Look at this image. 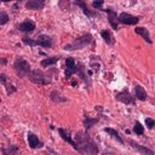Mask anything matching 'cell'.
I'll return each mask as SVG.
<instances>
[{
	"label": "cell",
	"mask_w": 155,
	"mask_h": 155,
	"mask_svg": "<svg viewBox=\"0 0 155 155\" xmlns=\"http://www.w3.org/2000/svg\"><path fill=\"white\" fill-rule=\"evenodd\" d=\"M117 19L121 22V23H125V24H137L138 23V17H134V16H131L130 13H120V16L117 17Z\"/></svg>",
	"instance_id": "obj_5"
},
{
	"label": "cell",
	"mask_w": 155,
	"mask_h": 155,
	"mask_svg": "<svg viewBox=\"0 0 155 155\" xmlns=\"http://www.w3.org/2000/svg\"><path fill=\"white\" fill-rule=\"evenodd\" d=\"M8 21V16L5 12H0V24H5Z\"/></svg>",
	"instance_id": "obj_24"
},
{
	"label": "cell",
	"mask_w": 155,
	"mask_h": 155,
	"mask_svg": "<svg viewBox=\"0 0 155 155\" xmlns=\"http://www.w3.org/2000/svg\"><path fill=\"white\" fill-rule=\"evenodd\" d=\"M27 76L29 78L30 81H33L35 84H39V85H47L51 81L50 78H47V75H45L40 70H30Z\"/></svg>",
	"instance_id": "obj_2"
},
{
	"label": "cell",
	"mask_w": 155,
	"mask_h": 155,
	"mask_svg": "<svg viewBox=\"0 0 155 155\" xmlns=\"http://www.w3.org/2000/svg\"><path fill=\"white\" fill-rule=\"evenodd\" d=\"M97 121H98V119H90V117L87 116V119L85 120L84 125H85V127H86V128H90V127H91V126H93Z\"/></svg>",
	"instance_id": "obj_21"
},
{
	"label": "cell",
	"mask_w": 155,
	"mask_h": 155,
	"mask_svg": "<svg viewBox=\"0 0 155 155\" xmlns=\"http://www.w3.org/2000/svg\"><path fill=\"white\" fill-rule=\"evenodd\" d=\"M76 139H78V151L80 153H87V154H96L98 153V148L94 144V142L90 138L87 133L84 132H78L76 133Z\"/></svg>",
	"instance_id": "obj_1"
},
{
	"label": "cell",
	"mask_w": 155,
	"mask_h": 155,
	"mask_svg": "<svg viewBox=\"0 0 155 155\" xmlns=\"http://www.w3.org/2000/svg\"><path fill=\"white\" fill-rule=\"evenodd\" d=\"M2 2H6V1H11V0H1Z\"/></svg>",
	"instance_id": "obj_28"
},
{
	"label": "cell",
	"mask_w": 155,
	"mask_h": 155,
	"mask_svg": "<svg viewBox=\"0 0 155 155\" xmlns=\"http://www.w3.org/2000/svg\"><path fill=\"white\" fill-rule=\"evenodd\" d=\"M92 41V36L90 35V34H87V35H85V36H82V38H80V39H78V40H75L74 42H71V44H69V45H65V50H80V48H84V47H86L90 42Z\"/></svg>",
	"instance_id": "obj_3"
},
{
	"label": "cell",
	"mask_w": 155,
	"mask_h": 155,
	"mask_svg": "<svg viewBox=\"0 0 155 155\" xmlns=\"http://www.w3.org/2000/svg\"><path fill=\"white\" fill-rule=\"evenodd\" d=\"M101 35H102V38L104 39V41L107 42V44H109V45H111L114 41H113V38H111V35H110V33L109 31H107V30H103L102 33H101Z\"/></svg>",
	"instance_id": "obj_20"
},
{
	"label": "cell",
	"mask_w": 155,
	"mask_h": 155,
	"mask_svg": "<svg viewBox=\"0 0 155 155\" xmlns=\"http://www.w3.org/2000/svg\"><path fill=\"white\" fill-rule=\"evenodd\" d=\"M116 99L122 102V103H125V104H128V103L132 102V97L130 96L128 92H120V93H117L116 94Z\"/></svg>",
	"instance_id": "obj_14"
},
{
	"label": "cell",
	"mask_w": 155,
	"mask_h": 155,
	"mask_svg": "<svg viewBox=\"0 0 155 155\" xmlns=\"http://www.w3.org/2000/svg\"><path fill=\"white\" fill-rule=\"evenodd\" d=\"M108 13H109V23L110 25L116 30L117 29V22H116V12L111 11V10H105Z\"/></svg>",
	"instance_id": "obj_15"
},
{
	"label": "cell",
	"mask_w": 155,
	"mask_h": 155,
	"mask_svg": "<svg viewBox=\"0 0 155 155\" xmlns=\"http://www.w3.org/2000/svg\"><path fill=\"white\" fill-rule=\"evenodd\" d=\"M103 5V0H94L93 1V7H101Z\"/></svg>",
	"instance_id": "obj_27"
},
{
	"label": "cell",
	"mask_w": 155,
	"mask_h": 155,
	"mask_svg": "<svg viewBox=\"0 0 155 155\" xmlns=\"http://www.w3.org/2000/svg\"><path fill=\"white\" fill-rule=\"evenodd\" d=\"M23 42L27 44V45H29V46H36V45H38L36 40H31V39H29V38H23Z\"/></svg>",
	"instance_id": "obj_23"
},
{
	"label": "cell",
	"mask_w": 155,
	"mask_h": 155,
	"mask_svg": "<svg viewBox=\"0 0 155 155\" xmlns=\"http://www.w3.org/2000/svg\"><path fill=\"white\" fill-rule=\"evenodd\" d=\"M133 131L136 132V134H143V132H144V128H143V126L137 121L136 124H134V128H133Z\"/></svg>",
	"instance_id": "obj_22"
},
{
	"label": "cell",
	"mask_w": 155,
	"mask_h": 155,
	"mask_svg": "<svg viewBox=\"0 0 155 155\" xmlns=\"http://www.w3.org/2000/svg\"><path fill=\"white\" fill-rule=\"evenodd\" d=\"M104 131L107 132V133H109V134H111V137H114L117 142H120L121 144H124V140L121 139V137L119 136V133L115 131V130H113V128H104Z\"/></svg>",
	"instance_id": "obj_18"
},
{
	"label": "cell",
	"mask_w": 155,
	"mask_h": 155,
	"mask_svg": "<svg viewBox=\"0 0 155 155\" xmlns=\"http://www.w3.org/2000/svg\"><path fill=\"white\" fill-rule=\"evenodd\" d=\"M36 42H38V45H40L42 47H50L52 45L51 38L47 36V35H39L38 39H36Z\"/></svg>",
	"instance_id": "obj_10"
},
{
	"label": "cell",
	"mask_w": 155,
	"mask_h": 155,
	"mask_svg": "<svg viewBox=\"0 0 155 155\" xmlns=\"http://www.w3.org/2000/svg\"><path fill=\"white\" fill-rule=\"evenodd\" d=\"M17 151H18V148H17V147H13V145L10 147L8 149H5V150H4L5 154H13V153H17Z\"/></svg>",
	"instance_id": "obj_26"
},
{
	"label": "cell",
	"mask_w": 155,
	"mask_h": 155,
	"mask_svg": "<svg viewBox=\"0 0 155 155\" xmlns=\"http://www.w3.org/2000/svg\"><path fill=\"white\" fill-rule=\"evenodd\" d=\"M18 29L21 31H24V33H29V31H33L35 29V24L31 22V21H25L23 23H21L18 25Z\"/></svg>",
	"instance_id": "obj_9"
},
{
	"label": "cell",
	"mask_w": 155,
	"mask_h": 155,
	"mask_svg": "<svg viewBox=\"0 0 155 155\" xmlns=\"http://www.w3.org/2000/svg\"><path fill=\"white\" fill-rule=\"evenodd\" d=\"M13 67H15L16 73H17L19 76H27L28 73L30 71V65H29V63H28L25 59L19 58V57L15 61Z\"/></svg>",
	"instance_id": "obj_4"
},
{
	"label": "cell",
	"mask_w": 155,
	"mask_h": 155,
	"mask_svg": "<svg viewBox=\"0 0 155 155\" xmlns=\"http://www.w3.org/2000/svg\"><path fill=\"white\" fill-rule=\"evenodd\" d=\"M134 31L137 33V34H139L144 40H147L149 44L151 42V39H150V35H149V31L145 29V28H143V27H137L136 29H134Z\"/></svg>",
	"instance_id": "obj_13"
},
{
	"label": "cell",
	"mask_w": 155,
	"mask_h": 155,
	"mask_svg": "<svg viewBox=\"0 0 155 155\" xmlns=\"http://www.w3.org/2000/svg\"><path fill=\"white\" fill-rule=\"evenodd\" d=\"M65 65H67V70H65V76L67 78H70V75L73 73H76V65H75V62L71 57H68L65 59Z\"/></svg>",
	"instance_id": "obj_6"
},
{
	"label": "cell",
	"mask_w": 155,
	"mask_h": 155,
	"mask_svg": "<svg viewBox=\"0 0 155 155\" xmlns=\"http://www.w3.org/2000/svg\"><path fill=\"white\" fill-rule=\"evenodd\" d=\"M59 57H51V58H45L41 61V67H48L52 64H56L58 62Z\"/></svg>",
	"instance_id": "obj_16"
},
{
	"label": "cell",
	"mask_w": 155,
	"mask_h": 155,
	"mask_svg": "<svg viewBox=\"0 0 155 155\" xmlns=\"http://www.w3.org/2000/svg\"><path fill=\"white\" fill-rule=\"evenodd\" d=\"M134 93H136V97L138 99H140V101H145L147 99V92L140 85H136L134 86Z\"/></svg>",
	"instance_id": "obj_12"
},
{
	"label": "cell",
	"mask_w": 155,
	"mask_h": 155,
	"mask_svg": "<svg viewBox=\"0 0 155 155\" xmlns=\"http://www.w3.org/2000/svg\"><path fill=\"white\" fill-rule=\"evenodd\" d=\"M75 4H76V5H79V6L82 8V11H84V13H85L86 16H92V12H90V10L87 8L86 4H85L82 0H75Z\"/></svg>",
	"instance_id": "obj_19"
},
{
	"label": "cell",
	"mask_w": 155,
	"mask_h": 155,
	"mask_svg": "<svg viewBox=\"0 0 155 155\" xmlns=\"http://www.w3.org/2000/svg\"><path fill=\"white\" fill-rule=\"evenodd\" d=\"M58 132H59L61 137H62V138H63V139H64L65 142L70 143V144L73 145V148H74L75 150H78V145H76V143H75V142H74V140L71 139V137H70V136H69V134H68V133H67V132H65V131H64L63 128H58Z\"/></svg>",
	"instance_id": "obj_11"
},
{
	"label": "cell",
	"mask_w": 155,
	"mask_h": 155,
	"mask_svg": "<svg viewBox=\"0 0 155 155\" xmlns=\"http://www.w3.org/2000/svg\"><path fill=\"white\" fill-rule=\"evenodd\" d=\"M28 143H29V147L31 149H36V148H41L42 147V142H40L39 138L31 132L28 133Z\"/></svg>",
	"instance_id": "obj_7"
},
{
	"label": "cell",
	"mask_w": 155,
	"mask_h": 155,
	"mask_svg": "<svg viewBox=\"0 0 155 155\" xmlns=\"http://www.w3.org/2000/svg\"><path fill=\"white\" fill-rule=\"evenodd\" d=\"M45 5V0H29L25 4V7L29 10H39L42 8Z\"/></svg>",
	"instance_id": "obj_8"
},
{
	"label": "cell",
	"mask_w": 155,
	"mask_h": 155,
	"mask_svg": "<svg viewBox=\"0 0 155 155\" xmlns=\"http://www.w3.org/2000/svg\"><path fill=\"white\" fill-rule=\"evenodd\" d=\"M145 125H147L148 128H153L154 125H155V121H154L153 119H150V117H147V119H145Z\"/></svg>",
	"instance_id": "obj_25"
},
{
	"label": "cell",
	"mask_w": 155,
	"mask_h": 155,
	"mask_svg": "<svg viewBox=\"0 0 155 155\" xmlns=\"http://www.w3.org/2000/svg\"><path fill=\"white\" fill-rule=\"evenodd\" d=\"M130 143L132 144V147H133L134 149H138V150L142 151V153H145V154H149V155H153V154H154L153 150H149V149H147V148H143V147H140L138 143H134L133 140H130Z\"/></svg>",
	"instance_id": "obj_17"
}]
</instances>
